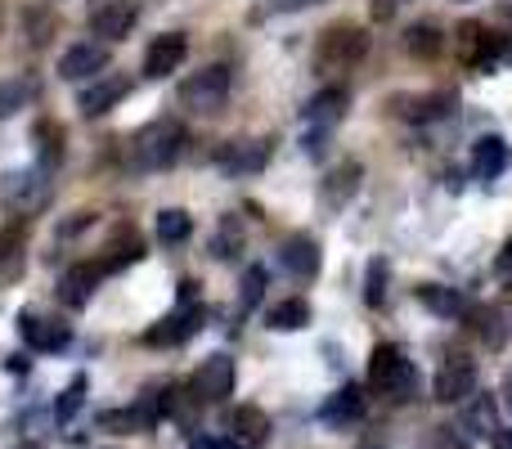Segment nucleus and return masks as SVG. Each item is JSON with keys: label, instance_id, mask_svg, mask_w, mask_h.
Instances as JSON below:
<instances>
[{"label": "nucleus", "instance_id": "a211bd4d", "mask_svg": "<svg viewBox=\"0 0 512 449\" xmlns=\"http://www.w3.org/2000/svg\"><path fill=\"white\" fill-rule=\"evenodd\" d=\"M342 117H346V90H342V86L319 90V95L310 99V108H306V122L319 126V131H333Z\"/></svg>", "mask_w": 512, "mask_h": 449}, {"label": "nucleus", "instance_id": "0eeeda50", "mask_svg": "<svg viewBox=\"0 0 512 449\" xmlns=\"http://www.w3.org/2000/svg\"><path fill=\"white\" fill-rule=\"evenodd\" d=\"M131 95V77L122 72H108V77H95V86L81 90V113L86 117H99V113H113L122 99Z\"/></svg>", "mask_w": 512, "mask_h": 449}, {"label": "nucleus", "instance_id": "473e14b6", "mask_svg": "<svg viewBox=\"0 0 512 449\" xmlns=\"http://www.w3.org/2000/svg\"><path fill=\"white\" fill-rule=\"evenodd\" d=\"M27 32H32V45H45L54 36V14L50 9H32L27 14Z\"/></svg>", "mask_w": 512, "mask_h": 449}, {"label": "nucleus", "instance_id": "a878e982", "mask_svg": "<svg viewBox=\"0 0 512 449\" xmlns=\"http://www.w3.org/2000/svg\"><path fill=\"white\" fill-rule=\"evenodd\" d=\"M472 319H477V333L481 337H486V342L490 346H504L508 342V337H512V324H508V310H499V306H490V310H477V315H472Z\"/></svg>", "mask_w": 512, "mask_h": 449}, {"label": "nucleus", "instance_id": "ea45409f", "mask_svg": "<svg viewBox=\"0 0 512 449\" xmlns=\"http://www.w3.org/2000/svg\"><path fill=\"white\" fill-rule=\"evenodd\" d=\"M495 274H499V279H504V283H512V238L504 243V252L495 256Z\"/></svg>", "mask_w": 512, "mask_h": 449}, {"label": "nucleus", "instance_id": "c85d7f7f", "mask_svg": "<svg viewBox=\"0 0 512 449\" xmlns=\"http://www.w3.org/2000/svg\"><path fill=\"white\" fill-rule=\"evenodd\" d=\"M36 95L32 81L14 77V81H0V117H14L18 108H27V99Z\"/></svg>", "mask_w": 512, "mask_h": 449}, {"label": "nucleus", "instance_id": "2eb2a0df", "mask_svg": "<svg viewBox=\"0 0 512 449\" xmlns=\"http://www.w3.org/2000/svg\"><path fill=\"white\" fill-rule=\"evenodd\" d=\"M203 324V306H194L189 301V292H185V310H176L171 319H162V328H149V346H176V342H185L194 328Z\"/></svg>", "mask_w": 512, "mask_h": 449}, {"label": "nucleus", "instance_id": "412c9836", "mask_svg": "<svg viewBox=\"0 0 512 449\" xmlns=\"http://www.w3.org/2000/svg\"><path fill=\"white\" fill-rule=\"evenodd\" d=\"M418 301H423L427 310H436V315H445V319H454V315L468 310V301H463L454 288H445V283H423V288H418Z\"/></svg>", "mask_w": 512, "mask_h": 449}, {"label": "nucleus", "instance_id": "72a5a7b5", "mask_svg": "<svg viewBox=\"0 0 512 449\" xmlns=\"http://www.w3.org/2000/svg\"><path fill=\"white\" fill-rule=\"evenodd\" d=\"M382 297H387V265L373 261L369 265V288H364V301H369V306H382Z\"/></svg>", "mask_w": 512, "mask_h": 449}, {"label": "nucleus", "instance_id": "49530a36", "mask_svg": "<svg viewBox=\"0 0 512 449\" xmlns=\"http://www.w3.org/2000/svg\"><path fill=\"white\" fill-rule=\"evenodd\" d=\"M504 391H508V409H512V378H508V387H504Z\"/></svg>", "mask_w": 512, "mask_h": 449}, {"label": "nucleus", "instance_id": "ddd939ff", "mask_svg": "<svg viewBox=\"0 0 512 449\" xmlns=\"http://www.w3.org/2000/svg\"><path fill=\"white\" fill-rule=\"evenodd\" d=\"M279 261H283V270H288L292 279H315L319 274V243L310 234H292L288 243H283Z\"/></svg>", "mask_w": 512, "mask_h": 449}, {"label": "nucleus", "instance_id": "4468645a", "mask_svg": "<svg viewBox=\"0 0 512 449\" xmlns=\"http://www.w3.org/2000/svg\"><path fill=\"white\" fill-rule=\"evenodd\" d=\"M99 279H104V270H99V265H90V261H86V265H72V270L59 279V297H63V306L81 310L90 297H95Z\"/></svg>", "mask_w": 512, "mask_h": 449}, {"label": "nucleus", "instance_id": "6ab92c4d", "mask_svg": "<svg viewBox=\"0 0 512 449\" xmlns=\"http://www.w3.org/2000/svg\"><path fill=\"white\" fill-rule=\"evenodd\" d=\"M504 167H508V144L499 140V135H486V140L477 144V153H472V171H477L481 180H495Z\"/></svg>", "mask_w": 512, "mask_h": 449}, {"label": "nucleus", "instance_id": "4be33fe9", "mask_svg": "<svg viewBox=\"0 0 512 449\" xmlns=\"http://www.w3.org/2000/svg\"><path fill=\"white\" fill-rule=\"evenodd\" d=\"M441 45H445V36H441V27L436 23H414L405 32V50L414 54V59H436Z\"/></svg>", "mask_w": 512, "mask_h": 449}, {"label": "nucleus", "instance_id": "dca6fc26", "mask_svg": "<svg viewBox=\"0 0 512 449\" xmlns=\"http://www.w3.org/2000/svg\"><path fill=\"white\" fill-rule=\"evenodd\" d=\"M230 432H234V445L239 449H261L265 436H270V418H265L256 405H243L230 414Z\"/></svg>", "mask_w": 512, "mask_h": 449}, {"label": "nucleus", "instance_id": "1a4fd4ad", "mask_svg": "<svg viewBox=\"0 0 512 449\" xmlns=\"http://www.w3.org/2000/svg\"><path fill=\"white\" fill-rule=\"evenodd\" d=\"M104 68H108V45H95V41L72 45V50L59 59V77H63V81H86V77H99Z\"/></svg>", "mask_w": 512, "mask_h": 449}, {"label": "nucleus", "instance_id": "a18cd8bd", "mask_svg": "<svg viewBox=\"0 0 512 449\" xmlns=\"http://www.w3.org/2000/svg\"><path fill=\"white\" fill-rule=\"evenodd\" d=\"M301 5H319V0H279V9H301Z\"/></svg>", "mask_w": 512, "mask_h": 449}, {"label": "nucleus", "instance_id": "6e6552de", "mask_svg": "<svg viewBox=\"0 0 512 449\" xmlns=\"http://www.w3.org/2000/svg\"><path fill=\"white\" fill-rule=\"evenodd\" d=\"M18 333H23V342L32 346V351H63L68 346V324H59V319H45L36 315V310H27V315H18Z\"/></svg>", "mask_w": 512, "mask_h": 449}, {"label": "nucleus", "instance_id": "7ed1b4c3", "mask_svg": "<svg viewBox=\"0 0 512 449\" xmlns=\"http://www.w3.org/2000/svg\"><path fill=\"white\" fill-rule=\"evenodd\" d=\"M364 54H369V32L355 23H333L315 41V68H319V77H337V72L355 68Z\"/></svg>", "mask_w": 512, "mask_h": 449}, {"label": "nucleus", "instance_id": "9b49d317", "mask_svg": "<svg viewBox=\"0 0 512 449\" xmlns=\"http://www.w3.org/2000/svg\"><path fill=\"white\" fill-rule=\"evenodd\" d=\"M364 180V167L360 162H342V167H333L324 176V185H319V198H324L328 212H337V207H346L355 198V189H360Z\"/></svg>", "mask_w": 512, "mask_h": 449}, {"label": "nucleus", "instance_id": "c03bdc74", "mask_svg": "<svg viewBox=\"0 0 512 449\" xmlns=\"http://www.w3.org/2000/svg\"><path fill=\"white\" fill-rule=\"evenodd\" d=\"M495 449H512V432H495Z\"/></svg>", "mask_w": 512, "mask_h": 449}, {"label": "nucleus", "instance_id": "20e7f679", "mask_svg": "<svg viewBox=\"0 0 512 449\" xmlns=\"http://www.w3.org/2000/svg\"><path fill=\"white\" fill-rule=\"evenodd\" d=\"M225 99H230V68L212 63V68L194 72V77L180 86V104L194 108V113H221Z\"/></svg>", "mask_w": 512, "mask_h": 449}, {"label": "nucleus", "instance_id": "e433bc0d", "mask_svg": "<svg viewBox=\"0 0 512 449\" xmlns=\"http://www.w3.org/2000/svg\"><path fill=\"white\" fill-rule=\"evenodd\" d=\"M261 292H265V270H261V265H252V270L243 274V306H256V301H261Z\"/></svg>", "mask_w": 512, "mask_h": 449}, {"label": "nucleus", "instance_id": "f704fd0d", "mask_svg": "<svg viewBox=\"0 0 512 449\" xmlns=\"http://www.w3.org/2000/svg\"><path fill=\"white\" fill-rule=\"evenodd\" d=\"M23 234H27L23 225H9V229H0V261H14V256L23 252Z\"/></svg>", "mask_w": 512, "mask_h": 449}, {"label": "nucleus", "instance_id": "423d86ee", "mask_svg": "<svg viewBox=\"0 0 512 449\" xmlns=\"http://www.w3.org/2000/svg\"><path fill=\"white\" fill-rule=\"evenodd\" d=\"M432 391H436V400H441V405H463L468 396H477V364L463 360V355H454V360L436 373Z\"/></svg>", "mask_w": 512, "mask_h": 449}, {"label": "nucleus", "instance_id": "f8f14e48", "mask_svg": "<svg viewBox=\"0 0 512 449\" xmlns=\"http://www.w3.org/2000/svg\"><path fill=\"white\" fill-rule=\"evenodd\" d=\"M185 54H189V41L180 32L158 36V41L149 45V54H144V77H167V72H176L180 63H185Z\"/></svg>", "mask_w": 512, "mask_h": 449}, {"label": "nucleus", "instance_id": "b1692460", "mask_svg": "<svg viewBox=\"0 0 512 449\" xmlns=\"http://www.w3.org/2000/svg\"><path fill=\"white\" fill-rule=\"evenodd\" d=\"M306 324H310V306L301 297L279 301V306L270 310V328H274V333H297V328H306Z\"/></svg>", "mask_w": 512, "mask_h": 449}, {"label": "nucleus", "instance_id": "393cba45", "mask_svg": "<svg viewBox=\"0 0 512 449\" xmlns=\"http://www.w3.org/2000/svg\"><path fill=\"white\" fill-rule=\"evenodd\" d=\"M360 414H364V391L351 387V382H346V387L324 405V418H328V423H346V418H360Z\"/></svg>", "mask_w": 512, "mask_h": 449}, {"label": "nucleus", "instance_id": "58836bf2", "mask_svg": "<svg viewBox=\"0 0 512 449\" xmlns=\"http://www.w3.org/2000/svg\"><path fill=\"white\" fill-rule=\"evenodd\" d=\"M427 449H468V441H463V436H454V427H436L432 445H427Z\"/></svg>", "mask_w": 512, "mask_h": 449}, {"label": "nucleus", "instance_id": "4c0bfd02", "mask_svg": "<svg viewBox=\"0 0 512 449\" xmlns=\"http://www.w3.org/2000/svg\"><path fill=\"white\" fill-rule=\"evenodd\" d=\"M234 247H243V234H239V225L234 221H225L221 238H216V256H234Z\"/></svg>", "mask_w": 512, "mask_h": 449}, {"label": "nucleus", "instance_id": "79ce46f5", "mask_svg": "<svg viewBox=\"0 0 512 449\" xmlns=\"http://www.w3.org/2000/svg\"><path fill=\"white\" fill-rule=\"evenodd\" d=\"M400 5H405V0H373V18H391Z\"/></svg>", "mask_w": 512, "mask_h": 449}, {"label": "nucleus", "instance_id": "f03ea898", "mask_svg": "<svg viewBox=\"0 0 512 449\" xmlns=\"http://www.w3.org/2000/svg\"><path fill=\"white\" fill-rule=\"evenodd\" d=\"M180 149H185V126L171 122V117H158V122L140 126V131L131 135V162L140 171L171 167V162L180 158Z\"/></svg>", "mask_w": 512, "mask_h": 449}, {"label": "nucleus", "instance_id": "9d476101", "mask_svg": "<svg viewBox=\"0 0 512 449\" xmlns=\"http://www.w3.org/2000/svg\"><path fill=\"white\" fill-rule=\"evenodd\" d=\"M135 27V5L131 0H104V5L90 14V32L104 36V41H122Z\"/></svg>", "mask_w": 512, "mask_h": 449}, {"label": "nucleus", "instance_id": "37998d69", "mask_svg": "<svg viewBox=\"0 0 512 449\" xmlns=\"http://www.w3.org/2000/svg\"><path fill=\"white\" fill-rule=\"evenodd\" d=\"M189 449H225V445L212 441V436H194V441H189Z\"/></svg>", "mask_w": 512, "mask_h": 449}, {"label": "nucleus", "instance_id": "cd10ccee", "mask_svg": "<svg viewBox=\"0 0 512 449\" xmlns=\"http://www.w3.org/2000/svg\"><path fill=\"white\" fill-rule=\"evenodd\" d=\"M463 427L468 432H477V436H490L495 432V400L490 396H477L468 409H463Z\"/></svg>", "mask_w": 512, "mask_h": 449}, {"label": "nucleus", "instance_id": "f3484780", "mask_svg": "<svg viewBox=\"0 0 512 449\" xmlns=\"http://www.w3.org/2000/svg\"><path fill=\"white\" fill-rule=\"evenodd\" d=\"M454 54H459L463 63H472V68H481V63L495 54V41H490V32L481 23H459V32H454Z\"/></svg>", "mask_w": 512, "mask_h": 449}, {"label": "nucleus", "instance_id": "5701e85b", "mask_svg": "<svg viewBox=\"0 0 512 449\" xmlns=\"http://www.w3.org/2000/svg\"><path fill=\"white\" fill-rule=\"evenodd\" d=\"M104 261H99V270H122V265H131V261H140V252H144V247H140V238H135V229H122V234H117L113 238V243H108L104 247Z\"/></svg>", "mask_w": 512, "mask_h": 449}, {"label": "nucleus", "instance_id": "f257e3e1", "mask_svg": "<svg viewBox=\"0 0 512 449\" xmlns=\"http://www.w3.org/2000/svg\"><path fill=\"white\" fill-rule=\"evenodd\" d=\"M369 387L378 391L382 400H391V405H405V400L414 396V387H418L414 360H409L400 346H391V342L373 346V355H369Z\"/></svg>", "mask_w": 512, "mask_h": 449}, {"label": "nucleus", "instance_id": "c9c22d12", "mask_svg": "<svg viewBox=\"0 0 512 449\" xmlns=\"http://www.w3.org/2000/svg\"><path fill=\"white\" fill-rule=\"evenodd\" d=\"M81 391H86V378H72V387L63 391V400L54 405V414H59V418H72V414H77V409H81Z\"/></svg>", "mask_w": 512, "mask_h": 449}, {"label": "nucleus", "instance_id": "bb28decb", "mask_svg": "<svg viewBox=\"0 0 512 449\" xmlns=\"http://www.w3.org/2000/svg\"><path fill=\"white\" fill-rule=\"evenodd\" d=\"M454 108V95H445V90H436V95H423L414 99V104L405 108V117H414V122H436V117H445Z\"/></svg>", "mask_w": 512, "mask_h": 449}, {"label": "nucleus", "instance_id": "de8ad7c7", "mask_svg": "<svg viewBox=\"0 0 512 449\" xmlns=\"http://www.w3.org/2000/svg\"><path fill=\"white\" fill-rule=\"evenodd\" d=\"M14 449H36V445H14Z\"/></svg>", "mask_w": 512, "mask_h": 449}, {"label": "nucleus", "instance_id": "a19ab883", "mask_svg": "<svg viewBox=\"0 0 512 449\" xmlns=\"http://www.w3.org/2000/svg\"><path fill=\"white\" fill-rule=\"evenodd\" d=\"M90 221H95V216H90V212H77V216H72V221H68V225H63V229H59V238H68V234H77V229H86Z\"/></svg>", "mask_w": 512, "mask_h": 449}, {"label": "nucleus", "instance_id": "39448f33", "mask_svg": "<svg viewBox=\"0 0 512 449\" xmlns=\"http://www.w3.org/2000/svg\"><path fill=\"white\" fill-rule=\"evenodd\" d=\"M234 382H239V369L230 355H207L194 373V396L203 405H221L225 396H234Z\"/></svg>", "mask_w": 512, "mask_h": 449}, {"label": "nucleus", "instance_id": "aec40b11", "mask_svg": "<svg viewBox=\"0 0 512 449\" xmlns=\"http://www.w3.org/2000/svg\"><path fill=\"white\" fill-rule=\"evenodd\" d=\"M265 153H270V144H265V140L230 144V149L221 153V167L225 171H261L265 167Z\"/></svg>", "mask_w": 512, "mask_h": 449}, {"label": "nucleus", "instance_id": "c756f323", "mask_svg": "<svg viewBox=\"0 0 512 449\" xmlns=\"http://www.w3.org/2000/svg\"><path fill=\"white\" fill-rule=\"evenodd\" d=\"M189 234H194V221H189L185 212H176V207H171V212L158 216V238H162V243H185Z\"/></svg>", "mask_w": 512, "mask_h": 449}, {"label": "nucleus", "instance_id": "2f4dec72", "mask_svg": "<svg viewBox=\"0 0 512 449\" xmlns=\"http://www.w3.org/2000/svg\"><path fill=\"white\" fill-rule=\"evenodd\" d=\"M36 140H41V158H45V162L63 158V131H59L54 122H41V126H36Z\"/></svg>", "mask_w": 512, "mask_h": 449}, {"label": "nucleus", "instance_id": "7c9ffc66", "mask_svg": "<svg viewBox=\"0 0 512 449\" xmlns=\"http://www.w3.org/2000/svg\"><path fill=\"white\" fill-rule=\"evenodd\" d=\"M144 423H153L149 409H113V414L99 418V427H108V432H135Z\"/></svg>", "mask_w": 512, "mask_h": 449}]
</instances>
